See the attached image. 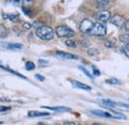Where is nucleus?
Masks as SVG:
<instances>
[{
	"label": "nucleus",
	"instance_id": "obj_17",
	"mask_svg": "<svg viewBox=\"0 0 129 125\" xmlns=\"http://www.w3.org/2000/svg\"><path fill=\"white\" fill-rule=\"evenodd\" d=\"M64 44H66L68 47H71V48L77 47V43H76V41H74V40H72V39H67L66 42H64Z\"/></svg>",
	"mask_w": 129,
	"mask_h": 125
},
{
	"label": "nucleus",
	"instance_id": "obj_26",
	"mask_svg": "<svg viewBox=\"0 0 129 125\" xmlns=\"http://www.w3.org/2000/svg\"><path fill=\"white\" fill-rule=\"evenodd\" d=\"M35 78H37L38 80H40V81H44V80H45V77H43V76H41V75H39V74H36V75H35Z\"/></svg>",
	"mask_w": 129,
	"mask_h": 125
},
{
	"label": "nucleus",
	"instance_id": "obj_7",
	"mask_svg": "<svg viewBox=\"0 0 129 125\" xmlns=\"http://www.w3.org/2000/svg\"><path fill=\"white\" fill-rule=\"evenodd\" d=\"M56 55L63 58V59H68V60H78L79 57L74 55V54H71V53H66L63 51H57L56 52Z\"/></svg>",
	"mask_w": 129,
	"mask_h": 125
},
{
	"label": "nucleus",
	"instance_id": "obj_21",
	"mask_svg": "<svg viewBox=\"0 0 129 125\" xmlns=\"http://www.w3.org/2000/svg\"><path fill=\"white\" fill-rule=\"evenodd\" d=\"M79 69L81 70V72H82V73H83V74H84V75H85L86 77H88V78H92L93 75H91V74H90V73H89V72H88V71H87L86 69H84V68H83V67H81H81H79Z\"/></svg>",
	"mask_w": 129,
	"mask_h": 125
},
{
	"label": "nucleus",
	"instance_id": "obj_22",
	"mask_svg": "<svg viewBox=\"0 0 129 125\" xmlns=\"http://www.w3.org/2000/svg\"><path fill=\"white\" fill-rule=\"evenodd\" d=\"M122 49H123L122 51H123L124 55H125L126 57H128V58H129V43H127V44H126L124 47L122 48Z\"/></svg>",
	"mask_w": 129,
	"mask_h": 125
},
{
	"label": "nucleus",
	"instance_id": "obj_28",
	"mask_svg": "<svg viewBox=\"0 0 129 125\" xmlns=\"http://www.w3.org/2000/svg\"><path fill=\"white\" fill-rule=\"evenodd\" d=\"M124 29L127 32H129V19H127L125 21V24H124Z\"/></svg>",
	"mask_w": 129,
	"mask_h": 125
},
{
	"label": "nucleus",
	"instance_id": "obj_15",
	"mask_svg": "<svg viewBox=\"0 0 129 125\" xmlns=\"http://www.w3.org/2000/svg\"><path fill=\"white\" fill-rule=\"evenodd\" d=\"M5 47L9 50H20L23 48V45H21V44H7Z\"/></svg>",
	"mask_w": 129,
	"mask_h": 125
},
{
	"label": "nucleus",
	"instance_id": "obj_33",
	"mask_svg": "<svg viewBox=\"0 0 129 125\" xmlns=\"http://www.w3.org/2000/svg\"><path fill=\"white\" fill-rule=\"evenodd\" d=\"M37 125H44V124H43V123H38Z\"/></svg>",
	"mask_w": 129,
	"mask_h": 125
},
{
	"label": "nucleus",
	"instance_id": "obj_4",
	"mask_svg": "<svg viewBox=\"0 0 129 125\" xmlns=\"http://www.w3.org/2000/svg\"><path fill=\"white\" fill-rule=\"evenodd\" d=\"M94 18L100 23H106V22H108L110 20L111 13L108 10H100L94 15Z\"/></svg>",
	"mask_w": 129,
	"mask_h": 125
},
{
	"label": "nucleus",
	"instance_id": "obj_29",
	"mask_svg": "<svg viewBox=\"0 0 129 125\" xmlns=\"http://www.w3.org/2000/svg\"><path fill=\"white\" fill-rule=\"evenodd\" d=\"M105 47H107V48H113L114 47V44L113 43H111V42H105Z\"/></svg>",
	"mask_w": 129,
	"mask_h": 125
},
{
	"label": "nucleus",
	"instance_id": "obj_25",
	"mask_svg": "<svg viewBox=\"0 0 129 125\" xmlns=\"http://www.w3.org/2000/svg\"><path fill=\"white\" fill-rule=\"evenodd\" d=\"M92 75H93V76H95V77H98V76H100V72L93 67V68H92Z\"/></svg>",
	"mask_w": 129,
	"mask_h": 125
},
{
	"label": "nucleus",
	"instance_id": "obj_24",
	"mask_svg": "<svg viewBox=\"0 0 129 125\" xmlns=\"http://www.w3.org/2000/svg\"><path fill=\"white\" fill-rule=\"evenodd\" d=\"M11 109V107L9 106H3V105H0V112H5V111H8V110Z\"/></svg>",
	"mask_w": 129,
	"mask_h": 125
},
{
	"label": "nucleus",
	"instance_id": "obj_6",
	"mask_svg": "<svg viewBox=\"0 0 129 125\" xmlns=\"http://www.w3.org/2000/svg\"><path fill=\"white\" fill-rule=\"evenodd\" d=\"M71 83L73 84L74 87L76 88H79V89H82V90H86V91H90L91 90V87L85 83H82L81 81H78V80H71Z\"/></svg>",
	"mask_w": 129,
	"mask_h": 125
},
{
	"label": "nucleus",
	"instance_id": "obj_11",
	"mask_svg": "<svg viewBox=\"0 0 129 125\" xmlns=\"http://www.w3.org/2000/svg\"><path fill=\"white\" fill-rule=\"evenodd\" d=\"M44 108H47L50 110H54V111H60V112H66V111H69L70 108L68 107H64V106H56V107H50V106H43Z\"/></svg>",
	"mask_w": 129,
	"mask_h": 125
},
{
	"label": "nucleus",
	"instance_id": "obj_9",
	"mask_svg": "<svg viewBox=\"0 0 129 125\" xmlns=\"http://www.w3.org/2000/svg\"><path fill=\"white\" fill-rule=\"evenodd\" d=\"M2 17L6 20H9L11 22H17L19 20V15L18 14H12V13H3Z\"/></svg>",
	"mask_w": 129,
	"mask_h": 125
},
{
	"label": "nucleus",
	"instance_id": "obj_18",
	"mask_svg": "<svg viewBox=\"0 0 129 125\" xmlns=\"http://www.w3.org/2000/svg\"><path fill=\"white\" fill-rule=\"evenodd\" d=\"M35 68H36V66L33 62H27L25 64V69L27 71H33Z\"/></svg>",
	"mask_w": 129,
	"mask_h": 125
},
{
	"label": "nucleus",
	"instance_id": "obj_5",
	"mask_svg": "<svg viewBox=\"0 0 129 125\" xmlns=\"http://www.w3.org/2000/svg\"><path fill=\"white\" fill-rule=\"evenodd\" d=\"M110 23L114 25L115 27H117V28H122V27H124V24H125V18L123 17L122 15H120V14H115V15L111 16V18H110Z\"/></svg>",
	"mask_w": 129,
	"mask_h": 125
},
{
	"label": "nucleus",
	"instance_id": "obj_27",
	"mask_svg": "<svg viewBox=\"0 0 129 125\" xmlns=\"http://www.w3.org/2000/svg\"><path fill=\"white\" fill-rule=\"evenodd\" d=\"M34 1H35V0H23V4L26 5V6H28V5L32 4Z\"/></svg>",
	"mask_w": 129,
	"mask_h": 125
},
{
	"label": "nucleus",
	"instance_id": "obj_12",
	"mask_svg": "<svg viewBox=\"0 0 129 125\" xmlns=\"http://www.w3.org/2000/svg\"><path fill=\"white\" fill-rule=\"evenodd\" d=\"M0 68L1 69H3V70H5V71H7V72H9V73H11V74H13V75H15L17 77H19V78H23V79H27L26 77H24L23 75H21V74H18L17 72L15 71H13V70H11V69H9V68H7V67H3V66H0Z\"/></svg>",
	"mask_w": 129,
	"mask_h": 125
},
{
	"label": "nucleus",
	"instance_id": "obj_13",
	"mask_svg": "<svg viewBox=\"0 0 129 125\" xmlns=\"http://www.w3.org/2000/svg\"><path fill=\"white\" fill-rule=\"evenodd\" d=\"M102 103H103L104 106H106L108 108H113V107H115L117 105V103L113 102L111 100H108V99H102Z\"/></svg>",
	"mask_w": 129,
	"mask_h": 125
},
{
	"label": "nucleus",
	"instance_id": "obj_35",
	"mask_svg": "<svg viewBox=\"0 0 129 125\" xmlns=\"http://www.w3.org/2000/svg\"><path fill=\"white\" fill-rule=\"evenodd\" d=\"M101 1H108V0H101Z\"/></svg>",
	"mask_w": 129,
	"mask_h": 125
},
{
	"label": "nucleus",
	"instance_id": "obj_32",
	"mask_svg": "<svg viewBox=\"0 0 129 125\" xmlns=\"http://www.w3.org/2000/svg\"><path fill=\"white\" fill-rule=\"evenodd\" d=\"M64 125H76L74 122H66Z\"/></svg>",
	"mask_w": 129,
	"mask_h": 125
},
{
	"label": "nucleus",
	"instance_id": "obj_3",
	"mask_svg": "<svg viewBox=\"0 0 129 125\" xmlns=\"http://www.w3.org/2000/svg\"><path fill=\"white\" fill-rule=\"evenodd\" d=\"M55 33L57 34V36L59 38H67V39H70L71 37H73L75 35V32L73 29H71L70 27L64 26V25H60V26L56 27Z\"/></svg>",
	"mask_w": 129,
	"mask_h": 125
},
{
	"label": "nucleus",
	"instance_id": "obj_14",
	"mask_svg": "<svg viewBox=\"0 0 129 125\" xmlns=\"http://www.w3.org/2000/svg\"><path fill=\"white\" fill-rule=\"evenodd\" d=\"M8 36V30L5 26L0 25V39H3Z\"/></svg>",
	"mask_w": 129,
	"mask_h": 125
},
{
	"label": "nucleus",
	"instance_id": "obj_36",
	"mask_svg": "<svg viewBox=\"0 0 129 125\" xmlns=\"http://www.w3.org/2000/svg\"><path fill=\"white\" fill-rule=\"evenodd\" d=\"M0 124H2V122H0Z\"/></svg>",
	"mask_w": 129,
	"mask_h": 125
},
{
	"label": "nucleus",
	"instance_id": "obj_20",
	"mask_svg": "<svg viewBox=\"0 0 129 125\" xmlns=\"http://www.w3.org/2000/svg\"><path fill=\"white\" fill-rule=\"evenodd\" d=\"M105 81L106 83H110V84H121V81L116 78H109V79H106Z\"/></svg>",
	"mask_w": 129,
	"mask_h": 125
},
{
	"label": "nucleus",
	"instance_id": "obj_2",
	"mask_svg": "<svg viewBox=\"0 0 129 125\" xmlns=\"http://www.w3.org/2000/svg\"><path fill=\"white\" fill-rule=\"evenodd\" d=\"M35 34H36V36H37L39 39H41V40L50 41V40H52V39L54 38V36H55L56 33H55L54 29H53L52 27L43 25V26H40V27L37 28Z\"/></svg>",
	"mask_w": 129,
	"mask_h": 125
},
{
	"label": "nucleus",
	"instance_id": "obj_1",
	"mask_svg": "<svg viewBox=\"0 0 129 125\" xmlns=\"http://www.w3.org/2000/svg\"><path fill=\"white\" fill-rule=\"evenodd\" d=\"M80 30L84 34H88L91 36L103 37L106 35L107 29L103 23L100 22H93L89 19H83L80 24Z\"/></svg>",
	"mask_w": 129,
	"mask_h": 125
},
{
	"label": "nucleus",
	"instance_id": "obj_34",
	"mask_svg": "<svg viewBox=\"0 0 129 125\" xmlns=\"http://www.w3.org/2000/svg\"><path fill=\"white\" fill-rule=\"evenodd\" d=\"M93 125H100V124H97V123H94Z\"/></svg>",
	"mask_w": 129,
	"mask_h": 125
},
{
	"label": "nucleus",
	"instance_id": "obj_10",
	"mask_svg": "<svg viewBox=\"0 0 129 125\" xmlns=\"http://www.w3.org/2000/svg\"><path fill=\"white\" fill-rule=\"evenodd\" d=\"M50 115L49 112H41V111H29L28 116L29 117H42V116H48Z\"/></svg>",
	"mask_w": 129,
	"mask_h": 125
},
{
	"label": "nucleus",
	"instance_id": "obj_19",
	"mask_svg": "<svg viewBox=\"0 0 129 125\" xmlns=\"http://www.w3.org/2000/svg\"><path fill=\"white\" fill-rule=\"evenodd\" d=\"M7 3L12 4L14 6H21V4L23 3V0H7Z\"/></svg>",
	"mask_w": 129,
	"mask_h": 125
},
{
	"label": "nucleus",
	"instance_id": "obj_16",
	"mask_svg": "<svg viewBox=\"0 0 129 125\" xmlns=\"http://www.w3.org/2000/svg\"><path fill=\"white\" fill-rule=\"evenodd\" d=\"M87 54L91 57H95V56H98L99 55V51L97 50L96 48H89L88 51H87Z\"/></svg>",
	"mask_w": 129,
	"mask_h": 125
},
{
	"label": "nucleus",
	"instance_id": "obj_23",
	"mask_svg": "<svg viewBox=\"0 0 129 125\" xmlns=\"http://www.w3.org/2000/svg\"><path fill=\"white\" fill-rule=\"evenodd\" d=\"M22 10H23V12L26 14V15L28 16V17H32V13H31V10L29 9V8H26L25 6H23L22 7Z\"/></svg>",
	"mask_w": 129,
	"mask_h": 125
},
{
	"label": "nucleus",
	"instance_id": "obj_30",
	"mask_svg": "<svg viewBox=\"0 0 129 125\" xmlns=\"http://www.w3.org/2000/svg\"><path fill=\"white\" fill-rule=\"evenodd\" d=\"M23 27H24L25 29H30V28H32V25H31L30 23H24Z\"/></svg>",
	"mask_w": 129,
	"mask_h": 125
},
{
	"label": "nucleus",
	"instance_id": "obj_8",
	"mask_svg": "<svg viewBox=\"0 0 129 125\" xmlns=\"http://www.w3.org/2000/svg\"><path fill=\"white\" fill-rule=\"evenodd\" d=\"M92 114L97 115V116H101V117H106V118H116L115 115L110 114L109 112H106V111H101V110H91L90 111Z\"/></svg>",
	"mask_w": 129,
	"mask_h": 125
},
{
	"label": "nucleus",
	"instance_id": "obj_31",
	"mask_svg": "<svg viewBox=\"0 0 129 125\" xmlns=\"http://www.w3.org/2000/svg\"><path fill=\"white\" fill-rule=\"evenodd\" d=\"M117 105H120V106H123V107H127V108H129L128 104H124V103H117Z\"/></svg>",
	"mask_w": 129,
	"mask_h": 125
}]
</instances>
